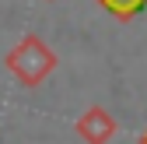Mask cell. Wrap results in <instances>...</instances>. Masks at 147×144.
<instances>
[{"mask_svg":"<svg viewBox=\"0 0 147 144\" xmlns=\"http://www.w3.org/2000/svg\"><path fill=\"white\" fill-rule=\"evenodd\" d=\"M140 144H147V130H144V134H140Z\"/></svg>","mask_w":147,"mask_h":144,"instance_id":"4","label":"cell"},{"mask_svg":"<svg viewBox=\"0 0 147 144\" xmlns=\"http://www.w3.org/2000/svg\"><path fill=\"white\" fill-rule=\"evenodd\" d=\"M98 4L116 18V21H133V18L147 7V0H98Z\"/></svg>","mask_w":147,"mask_h":144,"instance_id":"3","label":"cell"},{"mask_svg":"<svg viewBox=\"0 0 147 144\" xmlns=\"http://www.w3.org/2000/svg\"><path fill=\"white\" fill-rule=\"evenodd\" d=\"M74 130H77V137L84 144H109L116 137V120L109 116L105 105H88V109L77 116Z\"/></svg>","mask_w":147,"mask_h":144,"instance_id":"2","label":"cell"},{"mask_svg":"<svg viewBox=\"0 0 147 144\" xmlns=\"http://www.w3.org/2000/svg\"><path fill=\"white\" fill-rule=\"evenodd\" d=\"M56 63H60V56L35 32L25 35V39L14 49H7V56H4V67L18 77V84H25V88H39L53 70H56Z\"/></svg>","mask_w":147,"mask_h":144,"instance_id":"1","label":"cell"}]
</instances>
